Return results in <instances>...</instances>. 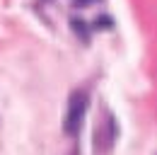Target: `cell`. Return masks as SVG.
Returning a JSON list of instances; mask_svg holds the SVG:
<instances>
[{"label": "cell", "mask_w": 157, "mask_h": 155, "mask_svg": "<svg viewBox=\"0 0 157 155\" xmlns=\"http://www.w3.org/2000/svg\"><path fill=\"white\" fill-rule=\"evenodd\" d=\"M82 112H85V95L75 92L70 97V104H68V116H65V131L70 136L78 133L80 124H82Z\"/></svg>", "instance_id": "cell-1"}, {"label": "cell", "mask_w": 157, "mask_h": 155, "mask_svg": "<svg viewBox=\"0 0 157 155\" xmlns=\"http://www.w3.org/2000/svg\"><path fill=\"white\" fill-rule=\"evenodd\" d=\"M70 24H73V29L80 34V39H87V27H85V24H80V19H73Z\"/></svg>", "instance_id": "cell-2"}]
</instances>
